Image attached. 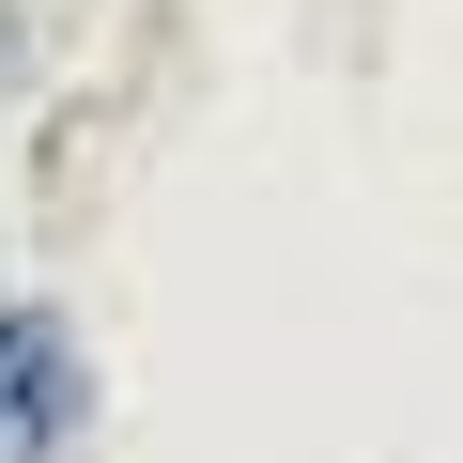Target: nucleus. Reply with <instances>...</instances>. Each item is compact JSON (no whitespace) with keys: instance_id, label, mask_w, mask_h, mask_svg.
Listing matches in <instances>:
<instances>
[{"instance_id":"f257e3e1","label":"nucleus","mask_w":463,"mask_h":463,"mask_svg":"<svg viewBox=\"0 0 463 463\" xmlns=\"http://www.w3.org/2000/svg\"><path fill=\"white\" fill-rule=\"evenodd\" d=\"M93 432V355L62 294H0V463H78Z\"/></svg>"}]
</instances>
